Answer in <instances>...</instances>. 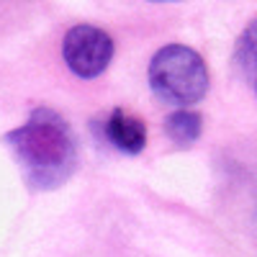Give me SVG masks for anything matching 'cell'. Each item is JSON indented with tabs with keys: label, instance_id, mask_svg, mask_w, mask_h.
<instances>
[{
	"label": "cell",
	"instance_id": "cell-2",
	"mask_svg": "<svg viewBox=\"0 0 257 257\" xmlns=\"http://www.w3.org/2000/svg\"><path fill=\"white\" fill-rule=\"evenodd\" d=\"M208 67L203 57L185 44L162 47L149 62V88L175 108H190L208 93Z\"/></svg>",
	"mask_w": 257,
	"mask_h": 257
},
{
	"label": "cell",
	"instance_id": "cell-7",
	"mask_svg": "<svg viewBox=\"0 0 257 257\" xmlns=\"http://www.w3.org/2000/svg\"><path fill=\"white\" fill-rule=\"evenodd\" d=\"M254 90H257V77H254Z\"/></svg>",
	"mask_w": 257,
	"mask_h": 257
},
{
	"label": "cell",
	"instance_id": "cell-3",
	"mask_svg": "<svg viewBox=\"0 0 257 257\" xmlns=\"http://www.w3.org/2000/svg\"><path fill=\"white\" fill-rule=\"evenodd\" d=\"M62 57L77 77L93 80L108 70L113 59V41L103 29L88 24L72 26L62 41Z\"/></svg>",
	"mask_w": 257,
	"mask_h": 257
},
{
	"label": "cell",
	"instance_id": "cell-6",
	"mask_svg": "<svg viewBox=\"0 0 257 257\" xmlns=\"http://www.w3.org/2000/svg\"><path fill=\"white\" fill-rule=\"evenodd\" d=\"M234 59H237V67L244 72V77H257V21H252L239 36Z\"/></svg>",
	"mask_w": 257,
	"mask_h": 257
},
{
	"label": "cell",
	"instance_id": "cell-5",
	"mask_svg": "<svg viewBox=\"0 0 257 257\" xmlns=\"http://www.w3.org/2000/svg\"><path fill=\"white\" fill-rule=\"evenodd\" d=\"M165 132L178 147H190L198 142V137L203 132V118H201V113L190 111V108H180L165 118Z\"/></svg>",
	"mask_w": 257,
	"mask_h": 257
},
{
	"label": "cell",
	"instance_id": "cell-4",
	"mask_svg": "<svg viewBox=\"0 0 257 257\" xmlns=\"http://www.w3.org/2000/svg\"><path fill=\"white\" fill-rule=\"evenodd\" d=\"M105 137L108 142L123 155H139L147 144V126L134 118L132 113H126L121 108H113L108 121H105Z\"/></svg>",
	"mask_w": 257,
	"mask_h": 257
},
{
	"label": "cell",
	"instance_id": "cell-1",
	"mask_svg": "<svg viewBox=\"0 0 257 257\" xmlns=\"http://www.w3.org/2000/svg\"><path fill=\"white\" fill-rule=\"evenodd\" d=\"M6 144L34 190H57L77 170V139L52 108H34L26 123L6 134Z\"/></svg>",
	"mask_w": 257,
	"mask_h": 257
}]
</instances>
